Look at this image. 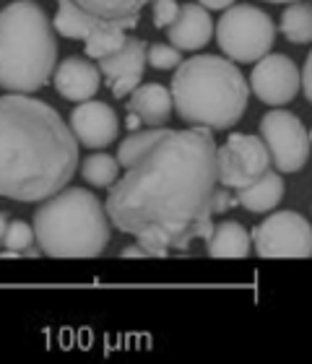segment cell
I'll list each match as a JSON object with an SVG mask.
<instances>
[{
    "label": "cell",
    "instance_id": "cell-1",
    "mask_svg": "<svg viewBox=\"0 0 312 364\" xmlns=\"http://www.w3.org/2000/svg\"><path fill=\"white\" fill-rule=\"evenodd\" d=\"M117 161L125 175L107 188L104 200L117 232L136 237L151 258L211 237L221 182L211 128L133 130L117 146Z\"/></svg>",
    "mask_w": 312,
    "mask_h": 364
},
{
    "label": "cell",
    "instance_id": "cell-2",
    "mask_svg": "<svg viewBox=\"0 0 312 364\" xmlns=\"http://www.w3.org/2000/svg\"><path fill=\"white\" fill-rule=\"evenodd\" d=\"M78 169V138L42 99L8 91L0 99V193L42 203L68 188Z\"/></svg>",
    "mask_w": 312,
    "mask_h": 364
},
{
    "label": "cell",
    "instance_id": "cell-3",
    "mask_svg": "<svg viewBox=\"0 0 312 364\" xmlns=\"http://www.w3.org/2000/svg\"><path fill=\"white\" fill-rule=\"evenodd\" d=\"M172 97L188 125L229 130L247 109L250 86L232 58L198 55L180 63L172 76Z\"/></svg>",
    "mask_w": 312,
    "mask_h": 364
},
{
    "label": "cell",
    "instance_id": "cell-4",
    "mask_svg": "<svg viewBox=\"0 0 312 364\" xmlns=\"http://www.w3.org/2000/svg\"><path fill=\"white\" fill-rule=\"evenodd\" d=\"M58 29L34 0H16L0 14V86L31 94L58 68Z\"/></svg>",
    "mask_w": 312,
    "mask_h": 364
},
{
    "label": "cell",
    "instance_id": "cell-5",
    "mask_svg": "<svg viewBox=\"0 0 312 364\" xmlns=\"http://www.w3.org/2000/svg\"><path fill=\"white\" fill-rule=\"evenodd\" d=\"M31 224L47 258H97L112 232L107 205L86 188H65L42 200Z\"/></svg>",
    "mask_w": 312,
    "mask_h": 364
},
{
    "label": "cell",
    "instance_id": "cell-6",
    "mask_svg": "<svg viewBox=\"0 0 312 364\" xmlns=\"http://www.w3.org/2000/svg\"><path fill=\"white\" fill-rule=\"evenodd\" d=\"M219 50L235 63H258L276 42L274 18L252 3H235L216 23Z\"/></svg>",
    "mask_w": 312,
    "mask_h": 364
},
{
    "label": "cell",
    "instance_id": "cell-7",
    "mask_svg": "<svg viewBox=\"0 0 312 364\" xmlns=\"http://www.w3.org/2000/svg\"><path fill=\"white\" fill-rule=\"evenodd\" d=\"M260 138L266 141L274 167L279 172H299L310 159V133L289 109H271L260 117Z\"/></svg>",
    "mask_w": 312,
    "mask_h": 364
},
{
    "label": "cell",
    "instance_id": "cell-8",
    "mask_svg": "<svg viewBox=\"0 0 312 364\" xmlns=\"http://www.w3.org/2000/svg\"><path fill=\"white\" fill-rule=\"evenodd\" d=\"M252 247L260 258H312V224L297 211L271 213L252 229Z\"/></svg>",
    "mask_w": 312,
    "mask_h": 364
},
{
    "label": "cell",
    "instance_id": "cell-9",
    "mask_svg": "<svg viewBox=\"0 0 312 364\" xmlns=\"http://www.w3.org/2000/svg\"><path fill=\"white\" fill-rule=\"evenodd\" d=\"M274 159L260 136L232 133L219 146V180L229 190L250 188L271 169Z\"/></svg>",
    "mask_w": 312,
    "mask_h": 364
},
{
    "label": "cell",
    "instance_id": "cell-10",
    "mask_svg": "<svg viewBox=\"0 0 312 364\" xmlns=\"http://www.w3.org/2000/svg\"><path fill=\"white\" fill-rule=\"evenodd\" d=\"M299 86H302V73H299L297 63L286 55H266L252 68L250 89L263 105H289L299 94Z\"/></svg>",
    "mask_w": 312,
    "mask_h": 364
},
{
    "label": "cell",
    "instance_id": "cell-11",
    "mask_svg": "<svg viewBox=\"0 0 312 364\" xmlns=\"http://www.w3.org/2000/svg\"><path fill=\"white\" fill-rule=\"evenodd\" d=\"M146 63H149V45L144 39L128 37L122 50L99 60V70L104 76L107 89L112 91L117 99L130 97L138 89L141 78H144Z\"/></svg>",
    "mask_w": 312,
    "mask_h": 364
},
{
    "label": "cell",
    "instance_id": "cell-12",
    "mask_svg": "<svg viewBox=\"0 0 312 364\" xmlns=\"http://www.w3.org/2000/svg\"><path fill=\"white\" fill-rule=\"evenodd\" d=\"M70 128L76 133L78 144L94 151V149H107L117 141L120 122L107 102L86 99V102H78V107L70 112Z\"/></svg>",
    "mask_w": 312,
    "mask_h": 364
},
{
    "label": "cell",
    "instance_id": "cell-13",
    "mask_svg": "<svg viewBox=\"0 0 312 364\" xmlns=\"http://www.w3.org/2000/svg\"><path fill=\"white\" fill-rule=\"evenodd\" d=\"M102 70L99 65H94L92 60L86 58H76L70 55L63 63H58L53 76V84L58 89L63 99L68 102H86V99H94L97 91L102 86Z\"/></svg>",
    "mask_w": 312,
    "mask_h": 364
},
{
    "label": "cell",
    "instance_id": "cell-14",
    "mask_svg": "<svg viewBox=\"0 0 312 364\" xmlns=\"http://www.w3.org/2000/svg\"><path fill=\"white\" fill-rule=\"evenodd\" d=\"M169 42L175 47H180L183 53H198L216 37V26L213 18L208 16V8L195 3H185L180 8V16L175 18V23L167 29Z\"/></svg>",
    "mask_w": 312,
    "mask_h": 364
},
{
    "label": "cell",
    "instance_id": "cell-15",
    "mask_svg": "<svg viewBox=\"0 0 312 364\" xmlns=\"http://www.w3.org/2000/svg\"><path fill=\"white\" fill-rule=\"evenodd\" d=\"M125 107H128V112L141 114V120L149 128H161L172 117L175 97H172V89H164L159 84H141L130 94Z\"/></svg>",
    "mask_w": 312,
    "mask_h": 364
},
{
    "label": "cell",
    "instance_id": "cell-16",
    "mask_svg": "<svg viewBox=\"0 0 312 364\" xmlns=\"http://www.w3.org/2000/svg\"><path fill=\"white\" fill-rule=\"evenodd\" d=\"M138 21H141V16L102 18V21L97 23V29L84 39L86 42V47H84L86 58H97V60H102V58H107V55L122 50L125 42H128V34H125V31L136 29Z\"/></svg>",
    "mask_w": 312,
    "mask_h": 364
},
{
    "label": "cell",
    "instance_id": "cell-17",
    "mask_svg": "<svg viewBox=\"0 0 312 364\" xmlns=\"http://www.w3.org/2000/svg\"><path fill=\"white\" fill-rule=\"evenodd\" d=\"M206 250L211 258H247L255 247L240 221H219L206 240Z\"/></svg>",
    "mask_w": 312,
    "mask_h": 364
},
{
    "label": "cell",
    "instance_id": "cell-18",
    "mask_svg": "<svg viewBox=\"0 0 312 364\" xmlns=\"http://www.w3.org/2000/svg\"><path fill=\"white\" fill-rule=\"evenodd\" d=\"M237 193V203L242 205L244 211L250 213H266V211H274L276 205L284 200V180L279 172L274 169H268L266 175L260 177L255 185L250 188H242V190H235Z\"/></svg>",
    "mask_w": 312,
    "mask_h": 364
},
{
    "label": "cell",
    "instance_id": "cell-19",
    "mask_svg": "<svg viewBox=\"0 0 312 364\" xmlns=\"http://www.w3.org/2000/svg\"><path fill=\"white\" fill-rule=\"evenodd\" d=\"M99 21V16L89 14L84 6H78L76 0H58V14L53 16L58 37L65 39H86L97 29Z\"/></svg>",
    "mask_w": 312,
    "mask_h": 364
},
{
    "label": "cell",
    "instance_id": "cell-20",
    "mask_svg": "<svg viewBox=\"0 0 312 364\" xmlns=\"http://www.w3.org/2000/svg\"><path fill=\"white\" fill-rule=\"evenodd\" d=\"M281 34L294 45L312 42V3L294 0L281 14Z\"/></svg>",
    "mask_w": 312,
    "mask_h": 364
},
{
    "label": "cell",
    "instance_id": "cell-21",
    "mask_svg": "<svg viewBox=\"0 0 312 364\" xmlns=\"http://www.w3.org/2000/svg\"><path fill=\"white\" fill-rule=\"evenodd\" d=\"M81 177L94 188H112L120 180V161L109 154H89L81 164Z\"/></svg>",
    "mask_w": 312,
    "mask_h": 364
},
{
    "label": "cell",
    "instance_id": "cell-22",
    "mask_svg": "<svg viewBox=\"0 0 312 364\" xmlns=\"http://www.w3.org/2000/svg\"><path fill=\"white\" fill-rule=\"evenodd\" d=\"M76 3L99 18H125V16H141L144 6L154 0H76Z\"/></svg>",
    "mask_w": 312,
    "mask_h": 364
},
{
    "label": "cell",
    "instance_id": "cell-23",
    "mask_svg": "<svg viewBox=\"0 0 312 364\" xmlns=\"http://www.w3.org/2000/svg\"><path fill=\"white\" fill-rule=\"evenodd\" d=\"M37 242V232L34 224H26L23 219H16L3 227V258H16V255H26L31 250V245Z\"/></svg>",
    "mask_w": 312,
    "mask_h": 364
},
{
    "label": "cell",
    "instance_id": "cell-24",
    "mask_svg": "<svg viewBox=\"0 0 312 364\" xmlns=\"http://www.w3.org/2000/svg\"><path fill=\"white\" fill-rule=\"evenodd\" d=\"M180 63H183V50L175 47L172 42L169 45H149V65L156 70H172V68H180Z\"/></svg>",
    "mask_w": 312,
    "mask_h": 364
},
{
    "label": "cell",
    "instance_id": "cell-25",
    "mask_svg": "<svg viewBox=\"0 0 312 364\" xmlns=\"http://www.w3.org/2000/svg\"><path fill=\"white\" fill-rule=\"evenodd\" d=\"M180 8L177 0H154L151 3V16H154V26L156 29H169L175 18L180 16Z\"/></svg>",
    "mask_w": 312,
    "mask_h": 364
},
{
    "label": "cell",
    "instance_id": "cell-26",
    "mask_svg": "<svg viewBox=\"0 0 312 364\" xmlns=\"http://www.w3.org/2000/svg\"><path fill=\"white\" fill-rule=\"evenodd\" d=\"M235 203H237V193L232 196V193H229V188H224V185H221V188L216 190V196H213V213L229 211Z\"/></svg>",
    "mask_w": 312,
    "mask_h": 364
},
{
    "label": "cell",
    "instance_id": "cell-27",
    "mask_svg": "<svg viewBox=\"0 0 312 364\" xmlns=\"http://www.w3.org/2000/svg\"><path fill=\"white\" fill-rule=\"evenodd\" d=\"M302 89H305L307 102L312 105V53L307 55V63H305V68H302Z\"/></svg>",
    "mask_w": 312,
    "mask_h": 364
},
{
    "label": "cell",
    "instance_id": "cell-28",
    "mask_svg": "<svg viewBox=\"0 0 312 364\" xmlns=\"http://www.w3.org/2000/svg\"><path fill=\"white\" fill-rule=\"evenodd\" d=\"M120 255H122V258H151V255H149V250H146V247L141 242L125 247V250H122Z\"/></svg>",
    "mask_w": 312,
    "mask_h": 364
},
{
    "label": "cell",
    "instance_id": "cell-29",
    "mask_svg": "<svg viewBox=\"0 0 312 364\" xmlns=\"http://www.w3.org/2000/svg\"><path fill=\"white\" fill-rule=\"evenodd\" d=\"M198 3L208 11H227L229 6H235V0H198Z\"/></svg>",
    "mask_w": 312,
    "mask_h": 364
},
{
    "label": "cell",
    "instance_id": "cell-30",
    "mask_svg": "<svg viewBox=\"0 0 312 364\" xmlns=\"http://www.w3.org/2000/svg\"><path fill=\"white\" fill-rule=\"evenodd\" d=\"M141 122H144V120H141V114L130 112V114H128V122H125V125H128V130H130V133H133V130L141 128Z\"/></svg>",
    "mask_w": 312,
    "mask_h": 364
},
{
    "label": "cell",
    "instance_id": "cell-31",
    "mask_svg": "<svg viewBox=\"0 0 312 364\" xmlns=\"http://www.w3.org/2000/svg\"><path fill=\"white\" fill-rule=\"evenodd\" d=\"M266 3H279L281 6V3H294V0H266Z\"/></svg>",
    "mask_w": 312,
    "mask_h": 364
},
{
    "label": "cell",
    "instance_id": "cell-32",
    "mask_svg": "<svg viewBox=\"0 0 312 364\" xmlns=\"http://www.w3.org/2000/svg\"><path fill=\"white\" fill-rule=\"evenodd\" d=\"M310 144H312V128H310Z\"/></svg>",
    "mask_w": 312,
    "mask_h": 364
}]
</instances>
